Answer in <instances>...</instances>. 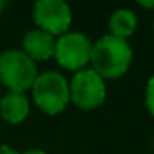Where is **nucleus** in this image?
<instances>
[{"instance_id":"20e7f679","label":"nucleus","mask_w":154,"mask_h":154,"mask_svg":"<svg viewBox=\"0 0 154 154\" xmlns=\"http://www.w3.org/2000/svg\"><path fill=\"white\" fill-rule=\"evenodd\" d=\"M70 81V103L81 111H93L100 108L106 100V81L93 70H83L73 73Z\"/></svg>"},{"instance_id":"1a4fd4ad","label":"nucleus","mask_w":154,"mask_h":154,"mask_svg":"<svg viewBox=\"0 0 154 154\" xmlns=\"http://www.w3.org/2000/svg\"><path fill=\"white\" fill-rule=\"evenodd\" d=\"M108 28H109V35L128 40L129 37H133L137 28V17L129 8H118L111 14L108 20Z\"/></svg>"},{"instance_id":"9b49d317","label":"nucleus","mask_w":154,"mask_h":154,"mask_svg":"<svg viewBox=\"0 0 154 154\" xmlns=\"http://www.w3.org/2000/svg\"><path fill=\"white\" fill-rule=\"evenodd\" d=\"M0 154H20V152L14 147H10L8 144H0Z\"/></svg>"},{"instance_id":"9d476101","label":"nucleus","mask_w":154,"mask_h":154,"mask_svg":"<svg viewBox=\"0 0 154 154\" xmlns=\"http://www.w3.org/2000/svg\"><path fill=\"white\" fill-rule=\"evenodd\" d=\"M144 103H146V109L151 116L154 118V75L147 80L146 83V91H144Z\"/></svg>"},{"instance_id":"0eeeda50","label":"nucleus","mask_w":154,"mask_h":154,"mask_svg":"<svg viewBox=\"0 0 154 154\" xmlns=\"http://www.w3.org/2000/svg\"><path fill=\"white\" fill-rule=\"evenodd\" d=\"M55 37L50 33L40 30V28H33V30L27 32L22 40V51L32 60L37 61H45L53 58L55 55Z\"/></svg>"},{"instance_id":"f03ea898","label":"nucleus","mask_w":154,"mask_h":154,"mask_svg":"<svg viewBox=\"0 0 154 154\" xmlns=\"http://www.w3.org/2000/svg\"><path fill=\"white\" fill-rule=\"evenodd\" d=\"M32 98L40 111L48 116H57L70 104V81L60 71L38 73L32 86Z\"/></svg>"},{"instance_id":"6e6552de","label":"nucleus","mask_w":154,"mask_h":154,"mask_svg":"<svg viewBox=\"0 0 154 154\" xmlns=\"http://www.w3.org/2000/svg\"><path fill=\"white\" fill-rule=\"evenodd\" d=\"M30 114V101L25 93L8 91L0 98V116L8 124H20Z\"/></svg>"},{"instance_id":"4468645a","label":"nucleus","mask_w":154,"mask_h":154,"mask_svg":"<svg viewBox=\"0 0 154 154\" xmlns=\"http://www.w3.org/2000/svg\"><path fill=\"white\" fill-rule=\"evenodd\" d=\"M5 5H7V0H0V14H2V10L5 8Z\"/></svg>"},{"instance_id":"f257e3e1","label":"nucleus","mask_w":154,"mask_h":154,"mask_svg":"<svg viewBox=\"0 0 154 154\" xmlns=\"http://www.w3.org/2000/svg\"><path fill=\"white\" fill-rule=\"evenodd\" d=\"M91 68L106 80H116L128 73L133 63V48L128 40L103 35L93 43L90 58Z\"/></svg>"},{"instance_id":"7ed1b4c3","label":"nucleus","mask_w":154,"mask_h":154,"mask_svg":"<svg viewBox=\"0 0 154 154\" xmlns=\"http://www.w3.org/2000/svg\"><path fill=\"white\" fill-rule=\"evenodd\" d=\"M38 76L37 63L22 50H5L0 53V83L8 91L27 93Z\"/></svg>"},{"instance_id":"423d86ee","label":"nucleus","mask_w":154,"mask_h":154,"mask_svg":"<svg viewBox=\"0 0 154 154\" xmlns=\"http://www.w3.org/2000/svg\"><path fill=\"white\" fill-rule=\"evenodd\" d=\"M32 15L37 28L51 37H61L70 32L73 22V12L66 0H35Z\"/></svg>"},{"instance_id":"39448f33","label":"nucleus","mask_w":154,"mask_h":154,"mask_svg":"<svg viewBox=\"0 0 154 154\" xmlns=\"http://www.w3.org/2000/svg\"><path fill=\"white\" fill-rule=\"evenodd\" d=\"M91 40L81 32H66L55 42L53 58L63 70L80 71L86 68L91 58Z\"/></svg>"},{"instance_id":"f8f14e48","label":"nucleus","mask_w":154,"mask_h":154,"mask_svg":"<svg viewBox=\"0 0 154 154\" xmlns=\"http://www.w3.org/2000/svg\"><path fill=\"white\" fill-rule=\"evenodd\" d=\"M137 4L141 5V7H144V8H154V0H136Z\"/></svg>"},{"instance_id":"ddd939ff","label":"nucleus","mask_w":154,"mask_h":154,"mask_svg":"<svg viewBox=\"0 0 154 154\" xmlns=\"http://www.w3.org/2000/svg\"><path fill=\"white\" fill-rule=\"evenodd\" d=\"M20 154H47V152L43 149H40V147H30V149H25Z\"/></svg>"},{"instance_id":"2eb2a0df","label":"nucleus","mask_w":154,"mask_h":154,"mask_svg":"<svg viewBox=\"0 0 154 154\" xmlns=\"http://www.w3.org/2000/svg\"><path fill=\"white\" fill-rule=\"evenodd\" d=\"M152 32H154V20H152Z\"/></svg>"}]
</instances>
